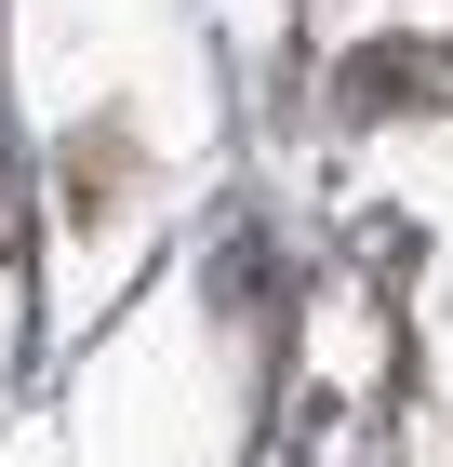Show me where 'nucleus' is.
<instances>
[{"label":"nucleus","mask_w":453,"mask_h":467,"mask_svg":"<svg viewBox=\"0 0 453 467\" xmlns=\"http://www.w3.org/2000/svg\"><path fill=\"white\" fill-rule=\"evenodd\" d=\"M427 94H453V54H427V40H386V54H360L347 67V108H427Z\"/></svg>","instance_id":"1"}]
</instances>
